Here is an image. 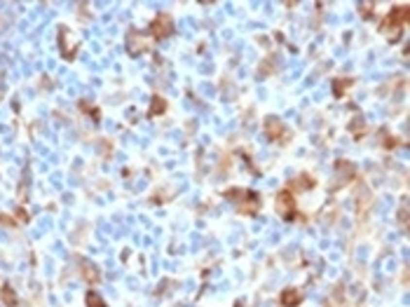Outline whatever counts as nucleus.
<instances>
[{"label": "nucleus", "instance_id": "nucleus-1", "mask_svg": "<svg viewBox=\"0 0 410 307\" xmlns=\"http://www.w3.org/2000/svg\"><path fill=\"white\" fill-rule=\"evenodd\" d=\"M408 19H410V7H408V5H398V7H394V10H392V12H389L382 19L380 31H382V33H387V31H392V28H394V33H392V40H396V38H398V31L408 24Z\"/></svg>", "mask_w": 410, "mask_h": 307}, {"label": "nucleus", "instance_id": "nucleus-2", "mask_svg": "<svg viewBox=\"0 0 410 307\" xmlns=\"http://www.w3.org/2000/svg\"><path fill=\"white\" fill-rule=\"evenodd\" d=\"M171 17L169 14H157L155 17V21L150 24V35L155 38V40H164V38H169L171 35Z\"/></svg>", "mask_w": 410, "mask_h": 307}, {"label": "nucleus", "instance_id": "nucleus-3", "mask_svg": "<svg viewBox=\"0 0 410 307\" xmlns=\"http://www.w3.org/2000/svg\"><path fill=\"white\" fill-rule=\"evenodd\" d=\"M277 211L279 216L284 218V221H293L295 218V200H293V195L289 192V190H281L277 197Z\"/></svg>", "mask_w": 410, "mask_h": 307}, {"label": "nucleus", "instance_id": "nucleus-4", "mask_svg": "<svg viewBox=\"0 0 410 307\" xmlns=\"http://www.w3.org/2000/svg\"><path fill=\"white\" fill-rule=\"evenodd\" d=\"M239 195V211H244V214L249 216H256L258 214V209H260V197L253 192V190H237Z\"/></svg>", "mask_w": 410, "mask_h": 307}, {"label": "nucleus", "instance_id": "nucleus-5", "mask_svg": "<svg viewBox=\"0 0 410 307\" xmlns=\"http://www.w3.org/2000/svg\"><path fill=\"white\" fill-rule=\"evenodd\" d=\"M300 300H303V295H300V291H295V289H284L281 295H279L281 307H298Z\"/></svg>", "mask_w": 410, "mask_h": 307}, {"label": "nucleus", "instance_id": "nucleus-6", "mask_svg": "<svg viewBox=\"0 0 410 307\" xmlns=\"http://www.w3.org/2000/svg\"><path fill=\"white\" fill-rule=\"evenodd\" d=\"M0 300H2V305L5 307H17L19 298H17V293H14V289L10 286V284H5V286L0 289Z\"/></svg>", "mask_w": 410, "mask_h": 307}, {"label": "nucleus", "instance_id": "nucleus-7", "mask_svg": "<svg viewBox=\"0 0 410 307\" xmlns=\"http://www.w3.org/2000/svg\"><path fill=\"white\" fill-rule=\"evenodd\" d=\"M265 132H267L270 138L279 141V138H281V134H284V124H281L279 120H274V118H270V120L265 122Z\"/></svg>", "mask_w": 410, "mask_h": 307}, {"label": "nucleus", "instance_id": "nucleus-8", "mask_svg": "<svg viewBox=\"0 0 410 307\" xmlns=\"http://www.w3.org/2000/svg\"><path fill=\"white\" fill-rule=\"evenodd\" d=\"M167 110V101L162 99V96H153V101H150V108H148V118H157Z\"/></svg>", "mask_w": 410, "mask_h": 307}, {"label": "nucleus", "instance_id": "nucleus-9", "mask_svg": "<svg viewBox=\"0 0 410 307\" xmlns=\"http://www.w3.org/2000/svg\"><path fill=\"white\" fill-rule=\"evenodd\" d=\"M85 305L87 307H108L106 300L96 293V291H87V295H85Z\"/></svg>", "mask_w": 410, "mask_h": 307}, {"label": "nucleus", "instance_id": "nucleus-10", "mask_svg": "<svg viewBox=\"0 0 410 307\" xmlns=\"http://www.w3.org/2000/svg\"><path fill=\"white\" fill-rule=\"evenodd\" d=\"M352 85V80H338L335 85H333V92H335V96H342L344 89Z\"/></svg>", "mask_w": 410, "mask_h": 307}, {"label": "nucleus", "instance_id": "nucleus-11", "mask_svg": "<svg viewBox=\"0 0 410 307\" xmlns=\"http://www.w3.org/2000/svg\"><path fill=\"white\" fill-rule=\"evenodd\" d=\"M85 267H87V272H85V277L89 281H99V272H96V267H92L89 263H85Z\"/></svg>", "mask_w": 410, "mask_h": 307}, {"label": "nucleus", "instance_id": "nucleus-12", "mask_svg": "<svg viewBox=\"0 0 410 307\" xmlns=\"http://www.w3.org/2000/svg\"><path fill=\"white\" fill-rule=\"evenodd\" d=\"M80 106H82V110H87V113H89V115H92V118H96V120H99V110H96V108L87 106V103H85V101H82V103H80Z\"/></svg>", "mask_w": 410, "mask_h": 307}]
</instances>
